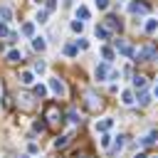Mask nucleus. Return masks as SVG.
<instances>
[{"instance_id": "1", "label": "nucleus", "mask_w": 158, "mask_h": 158, "mask_svg": "<svg viewBox=\"0 0 158 158\" xmlns=\"http://www.w3.org/2000/svg\"><path fill=\"white\" fill-rule=\"evenodd\" d=\"M109 72H111L109 62H101V64H96V69H94V77H96L99 81H109Z\"/></svg>"}, {"instance_id": "2", "label": "nucleus", "mask_w": 158, "mask_h": 158, "mask_svg": "<svg viewBox=\"0 0 158 158\" xmlns=\"http://www.w3.org/2000/svg\"><path fill=\"white\" fill-rule=\"evenodd\" d=\"M116 52L123 54V57H133V54H136V49H133L128 42H121V40H116Z\"/></svg>"}, {"instance_id": "3", "label": "nucleus", "mask_w": 158, "mask_h": 158, "mask_svg": "<svg viewBox=\"0 0 158 158\" xmlns=\"http://www.w3.org/2000/svg\"><path fill=\"white\" fill-rule=\"evenodd\" d=\"M49 89H52L57 96H64V94H67V86H64L62 79H49Z\"/></svg>"}, {"instance_id": "4", "label": "nucleus", "mask_w": 158, "mask_h": 158, "mask_svg": "<svg viewBox=\"0 0 158 158\" xmlns=\"http://www.w3.org/2000/svg\"><path fill=\"white\" fill-rule=\"evenodd\" d=\"M111 126H114V118H101V121H96V123H94L96 133H106Z\"/></svg>"}, {"instance_id": "5", "label": "nucleus", "mask_w": 158, "mask_h": 158, "mask_svg": "<svg viewBox=\"0 0 158 158\" xmlns=\"http://www.w3.org/2000/svg\"><path fill=\"white\" fill-rule=\"evenodd\" d=\"M74 15H77V20H81V22H86V20L91 17V10H89L86 5H79V7L74 10Z\"/></svg>"}, {"instance_id": "6", "label": "nucleus", "mask_w": 158, "mask_h": 158, "mask_svg": "<svg viewBox=\"0 0 158 158\" xmlns=\"http://www.w3.org/2000/svg\"><path fill=\"white\" fill-rule=\"evenodd\" d=\"M153 54H156V49H153V47H143V49H138L133 57H136L138 62H146V59H148V57H153Z\"/></svg>"}, {"instance_id": "7", "label": "nucleus", "mask_w": 158, "mask_h": 158, "mask_svg": "<svg viewBox=\"0 0 158 158\" xmlns=\"http://www.w3.org/2000/svg\"><path fill=\"white\" fill-rule=\"evenodd\" d=\"M32 49H35V52H44V49H47V42H44V37L35 35V37H32Z\"/></svg>"}, {"instance_id": "8", "label": "nucleus", "mask_w": 158, "mask_h": 158, "mask_svg": "<svg viewBox=\"0 0 158 158\" xmlns=\"http://www.w3.org/2000/svg\"><path fill=\"white\" fill-rule=\"evenodd\" d=\"M20 81H22L25 86H32V84H35V72H30V69L20 72Z\"/></svg>"}, {"instance_id": "9", "label": "nucleus", "mask_w": 158, "mask_h": 158, "mask_svg": "<svg viewBox=\"0 0 158 158\" xmlns=\"http://www.w3.org/2000/svg\"><path fill=\"white\" fill-rule=\"evenodd\" d=\"M143 30H146V35L158 32V20H156V17H148V20H146V25H143Z\"/></svg>"}, {"instance_id": "10", "label": "nucleus", "mask_w": 158, "mask_h": 158, "mask_svg": "<svg viewBox=\"0 0 158 158\" xmlns=\"http://www.w3.org/2000/svg\"><path fill=\"white\" fill-rule=\"evenodd\" d=\"M20 35H22V37H30V40H32V37H35V22H25V25L20 27Z\"/></svg>"}, {"instance_id": "11", "label": "nucleus", "mask_w": 158, "mask_h": 158, "mask_svg": "<svg viewBox=\"0 0 158 158\" xmlns=\"http://www.w3.org/2000/svg\"><path fill=\"white\" fill-rule=\"evenodd\" d=\"M12 20V7L10 5H0V22H10Z\"/></svg>"}, {"instance_id": "12", "label": "nucleus", "mask_w": 158, "mask_h": 158, "mask_svg": "<svg viewBox=\"0 0 158 158\" xmlns=\"http://www.w3.org/2000/svg\"><path fill=\"white\" fill-rule=\"evenodd\" d=\"M133 101H136V99H133V91H131V89H123V91H121V104H123V106H131Z\"/></svg>"}, {"instance_id": "13", "label": "nucleus", "mask_w": 158, "mask_h": 158, "mask_svg": "<svg viewBox=\"0 0 158 158\" xmlns=\"http://www.w3.org/2000/svg\"><path fill=\"white\" fill-rule=\"evenodd\" d=\"M156 141H158V131H151V133H146L141 138V146H153Z\"/></svg>"}, {"instance_id": "14", "label": "nucleus", "mask_w": 158, "mask_h": 158, "mask_svg": "<svg viewBox=\"0 0 158 158\" xmlns=\"http://www.w3.org/2000/svg\"><path fill=\"white\" fill-rule=\"evenodd\" d=\"M146 10H148V7H146L143 2H131V5H128V12H133V15H143Z\"/></svg>"}, {"instance_id": "15", "label": "nucleus", "mask_w": 158, "mask_h": 158, "mask_svg": "<svg viewBox=\"0 0 158 158\" xmlns=\"http://www.w3.org/2000/svg\"><path fill=\"white\" fill-rule=\"evenodd\" d=\"M94 35H96V37H101V40H109V37H111V32H109V27H106V25H96Z\"/></svg>"}, {"instance_id": "16", "label": "nucleus", "mask_w": 158, "mask_h": 158, "mask_svg": "<svg viewBox=\"0 0 158 158\" xmlns=\"http://www.w3.org/2000/svg\"><path fill=\"white\" fill-rule=\"evenodd\" d=\"M101 57H104V59H106V62H109V64H111V59H114V57H116V52H114V49H111V47H106V44H104V47H101Z\"/></svg>"}, {"instance_id": "17", "label": "nucleus", "mask_w": 158, "mask_h": 158, "mask_svg": "<svg viewBox=\"0 0 158 158\" xmlns=\"http://www.w3.org/2000/svg\"><path fill=\"white\" fill-rule=\"evenodd\" d=\"M106 27H111V30H121L123 25H121L118 17H106Z\"/></svg>"}, {"instance_id": "18", "label": "nucleus", "mask_w": 158, "mask_h": 158, "mask_svg": "<svg viewBox=\"0 0 158 158\" xmlns=\"http://www.w3.org/2000/svg\"><path fill=\"white\" fill-rule=\"evenodd\" d=\"M62 52H64L67 57H77V52H79V49H77V44H72V42H69V44H64V47H62Z\"/></svg>"}, {"instance_id": "19", "label": "nucleus", "mask_w": 158, "mask_h": 158, "mask_svg": "<svg viewBox=\"0 0 158 158\" xmlns=\"http://www.w3.org/2000/svg\"><path fill=\"white\" fill-rule=\"evenodd\" d=\"M5 57H7V62H20V59H22V52H20V49H10Z\"/></svg>"}, {"instance_id": "20", "label": "nucleus", "mask_w": 158, "mask_h": 158, "mask_svg": "<svg viewBox=\"0 0 158 158\" xmlns=\"http://www.w3.org/2000/svg\"><path fill=\"white\" fill-rule=\"evenodd\" d=\"M67 118H69L72 123H79V121H81V114H79L77 109H69V114H67Z\"/></svg>"}, {"instance_id": "21", "label": "nucleus", "mask_w": 158, "mask_h": 158, "mask_svg": "<svg viewBox=\"0 0 158 158\" xmlns=\"http://www.w3.org/2000/svg\"><path fill=\"white\" fill-rule=\"evenodd\" d=\"M99 146H101L104 151L111 146V136H109V131H106V133H101V138H99Z\"/></svg>"}, {"instance_id": "22", "label": "nucleus", "mask_w": 158, "mask_h": 158, "mask_svg": "<svg viewBox=\"0 0 158 158\" xmlns=\"http://www.w3.org/2000/svg\"><path fill=\"white\" fill-rule=\"evenodd\" d=\"M32 72H35V74H44V72H47V64H44L42 59H37V62H35V69H32Z\"/></svg>"}, {"instance_id": "23", "label": "nucleus", "mask_w": 158, "mask_h": 158, "mask_svg": "<svg viewBox=\"0 0 158 158\" xmlns=\"http://www.w3.org/2000/svg\"><path fill=\"white\" fill-rule=\"evenodd\" d=\"M133 86H136V89H143V86H146V77L136 74V77H133Z\"/></svg>"}, {"instance_id": "24", "label": "nucleus", "mask_w": 158, "mask_h": 158, "mask_svg": "<svg viewBox=\"0 0 158 158\" xmlns=\"http://www.w3.org/2000/svg\"><path fill=\"white\" fill-rule=\"evenodd\" d=\"M35 96H37V99L47 96V86H44V84H37V86H35Z\"/></svg>"}, {"instance_id": "25", "label": "nucleus", "mask_w": 158, "mask_h": 158, "mask_svg": "<svg viewBox=\"0 0 158 158\" xmlns=\"http://www.w3.org/2000/svg\"><path fill=\"white\" fill-rule=\"evenodd\" d=\"M47 15H49L47 10H40V12H37V17H35V22H40V25H44V22H47Z\"/></svg>"}, {"instance_id": "26", "label": "nucleus", "mask_w": 158, "mask_h": 158, "mask_svg": "<svg viewBox=\"0 0 158 158\" xmlns=\"http://www.w3.org/2000/svg\"><path fill=\"white\" fill-rule=\"evenodd\" d=\"M69 27H72V32H81V30H84V22H81V20H72Z\"/></svg>"}, {"instance_id": "27", "label": "nucleus", "mask_w": 158, "mask_h": 158, "mask_svg": "<svg viewBox=\"0 0 158 158\" xmlns=\"http://www.w3.org/2000/svg\"><path fill=\"white\" fill-rule=\"evenodd\" d=\"M67 143H69V136H59V138L54 141V148H64Z\"/></svg>"}, {"instance_id": "28", "label": "nucleus", "mask_w": 158, "mask_h": 158, "mask_svg": "<svg viewBox=\"0 0 158 158\" xmlns=\"http://www.w3.org/2000/svg\"><path fill=\"white\" fill-rule=\"evenodd\" d=\"M123 143H126V141H123V136H116V141H114V153H118V151L123 148Z\"/></svg>"}, {"instance_id": "29", "label": "nucleus", "mask_w": 158, "mask_h": 158, "mask_svg": "<svg viewBox=\"0 0 158 158\" xmlns=\"http://www.w3.org/2000/svg\"><path fill=\"white\" fill-rule=\"evenodd\" d=\"M0 37H10V27H7V22H0Z\"/></svg>"}, {"instance_id": "30", "label": "nucleus", "mask_w": 158, "mask_h": 158, "mask_svg": "<svg viewBox=\"0 0 158 158\" xmlns=\"http://www.w3.org/2000/svg\"><path fill=\"white\" fill-rule=\"evenodd\" d=\"M138 104H141V106H148V104H151V96H148V94H141V96H138Z\"/></svg>"}, {"instance_id": "31", "label": "nucleus", "mask_w": 158, "mask_h": 158, "mask_svg": "<svg viewBox=\"0 0 158 158\" xmlns=\"http://www.w3.org/2000/svg\"><path fill=\"white\" fill-rule=\"evenodd\" d=\"M94 5H96L99 10H109V0H94Z\"/></svg>"}, {"instance_id": "32", "label": "nucleus", "mask_w": 158, "mask_h": 158, "mask_svg": "<svg viewBox=\"0 0 158 158\" xmlns=\"http://www.w3.org/2000/svg\"><path fill=\"white\" fill-rule=\"evenodd\" d=\"M86 47H89V40H84V37L77 40V49H86Z\"/></svg>"}, {"instance_id": "33", "label": "nucleus", "mask_w": 158, "mask_h": 158, "mask_svg": "<svg viewBox=\"0 0 158 158\" xmlns=\"http://www.w3.org/2000/svg\"><path fill=\"white\" fill-rule=\"evenodd\" d=\"M32 128H35V131H44V128H47V123H44V121H35V126H32Z\"/></svg>"}, {"instance_id": "34", "label": "nucleus", "mask_w": 158, "mask_h": 158, "mask_svg": "<svg viewBox=\"0 0 158 158\" xmlns=\"http://www.w3.org/2000/svg\"><path fill=\"white\" fill-rule=\"evenodd\" d=\"M27 151H30V153H37V151H40V146H37V143H30V146H27Z\"/></svg>"}, {"instance_id": "35", "label": "nucleus", "mask_w": 158, "mask_h": 158, "mask_svg": "<svg viewBox=\"0 0 158 158\" xmlns=\"http://www.w3.org/2000/svg\"><path fill=\"white\" fill-rule=\"evenodd\" d=\"M54 7H57V2H54V0H49V2H47V12H52Z\"/></svg>"}, {"instance_id": "36", "label": "nucleus", "mask_w": 158, "mask_h": 158, "mask_svg": "<svg viewBox=\"0 0 158 158\" xmlns=\"http://www.w3.org/2000/svg\"><path fill=\"white\" fill-rule=\"evenodd\" d=\"M133 158H148V156H146V153H136Z\"/></svg>"}, {"instance_id": "37", "label": "nucleus", "mask_w": 158, "mask_h": 158, "mask_svg": "<svg viewBox=\"0 0 158 158\" xmlns=\"http://www.w3.org/2000/svg\"><path fill=\"white\" fill-rule=\"evenodd\" d=\"M153 96H156V99H158V84H156V89H153Z\"/></svg>"}, {"instance_id": "38", "label": "nucleus", "mask_w": 158, "mask_h": 158, "mask_svg": "<svg viewBox=\"0 0 158 158\" xmlns=\"http://www.w3.org/2000/svg\"><path fill=\"white\" fill-rule=\"evenodd\" d=\"M32 2H37V5H40V2H44V0H32Z\"/></svg>"}]
</instances>
